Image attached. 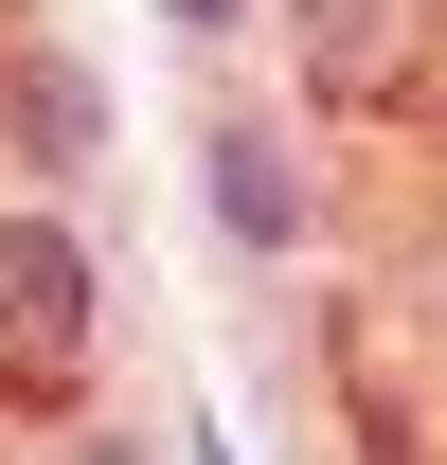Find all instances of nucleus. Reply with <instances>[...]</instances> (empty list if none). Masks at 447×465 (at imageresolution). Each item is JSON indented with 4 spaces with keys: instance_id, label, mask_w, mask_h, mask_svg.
Instances as JSON below:
<instances>
[{
    "instance_id": "f257e3e1",
    "label": "nucleus",
    "mask_w": 447,
    "mask_h": 465,
    "mask_svg": "<svg viewBox=\"0 0 447 465\" xmlns=\"http://www.w3.org/2000/svg\"><path fill=\"white\" fill-rule=\"evenodd\" d=\"M90 232L55 197H0V376H90Z\"/></svg>"
},
{
    "instance_id": "f03ea898",
    "label": "nucleus",
    "mask_w": 447,
    "mask_h": 465,
    "mask_svg": "<svg viewBox=\"0 0 447 465\" xmlns=\"http://www.w3.org/2000/svg\"><path fill=\"white\" fill-rule=\"evenodd\" d=\"M197 197H215V232L233 251H304V143H286L269 108H215V143H197Z\"/></svg>"
},
{
    "instance_id": "7ed1b4c3",
    "label": "nucleus",
    "mask_w": 447,
    "mask_h": 465,
    "mask_svg": "<svg viewBox=\"0 0 447 465\" xmlns=\"http://www.w3.org/2000/svg\"><path fill=\"white\" fill-rule=\"evenodd\" d=\"M286 36H304V90L393 108V36H412V0H286Z\"/></svg>"
},
{
    "instance_id": "20e7f679",
    "label": "nucleus",
    "mask_w": 447,
    "mask_h": 465,
    "mask_svg": "<svg viewBox=\"0 0 447 465\" xmlns=\"http://www.w3.org/2000/svg\"><path fill=\"white\" fill-rule=\"evenodd\" d=\"M0 125H18V143H36L55 179L108 143V108H90V72H72V54H36V72H18V90H0Z\"/></svg>"
},
{
    "instance_id": "39448f33",
    "label": "nucleus",
    "mask_w": 447,
    "mask_h": 465,
    "mask_svg": "<svg viewBox=\"0 0 447 465\" xmlns=\"http://www.w3.org/2000/svg\"><path fill=\"white\" fill-rule=\"evenodd\" d=\"M162 18H179V36H251V0H162Z\"/></svg>"
}]
</instances>
